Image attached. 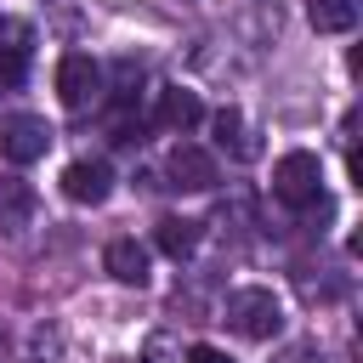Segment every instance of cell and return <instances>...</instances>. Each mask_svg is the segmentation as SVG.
Listing matches in <instances>:
<instances>
[{"label": "cell", "instance_id": "1", "mask_svg": "<svg viewBox=\"0 0 363 363\" xmlns=\"http://www.w3.org/2000/svg\"><path fill=\"white\" fill-rule=\"evenodd\" d=\"M227 323H233L244 340H272V335L284 329V301H278L272 289H261V284L233 289V295H227Z\"/></svg>", "mask_w": 363, "mask_h": 363}, {"label": "cell", "instance_id": "2", "mask_svg": "<svg viewBox=\"0 0 363 363\" xmlns=\"http://www.w3.org/2000/svg\"><path fill=\"white\" fill-rule=\"evenodd\" d=\"M272 193H278L289 210H312L318 193H323V164H318V153L289 147V153L272 164Z\"/></svg>", "mask_w": 363, "mask_h": 363}, {"label": "cell", "instance_id": "3", "mask_svg": "<svg viewBox=\"0 0 363 363\" xmlns=\"http://www.w3.org/2000/svg\"><path fill=\"white\" fill-rule=\"evenodd\" d=\"M57 96H62V108L85 113V108L102 96V68H96L85 51H68V57L57 62Z\"/></svg>", "mask_w": 363, "mask_h": 363}, {"label": "cell", "instance_id": "4", "mask_svg": "<svg viewBox=\"0 0 363 363\" xmlns=\"http://www.w3.org/2000/svg\"><path fill=\"white\" fill-rule=\"evenodd\" d=\"M45 147H51V125L40 113H11L0 125V153L11 164H34V159H45Z\"/></svg>", "mask_w": 363, "mask_h": 363}, {"label": "cell", "instance_id": "5", "mask_svg": "<svg viewBox=\"0 0 363 363\" xmlns=\"http://www.w3.org/2000/svg\"><path fill=\"white\" fill-rule=\"evenodd\" d=\"M164 176H170V187H182V193H210V187H216V159H210L204 147H193V142H176L170 159H164Z\"/></svg>", "mask_w": 363, "mask_h": 363}, {"label": "cell", "instance_id": "6", "mask_svg": "<svg viewBox=\"0 0 363 363\" xmlns=\"http://www.w3.org/2000/svg\"><path fill=\"white\" fill-rule=\"evenodd\" d=\"M62 193H68L74 204H102V199L113 193V170H108L102 159H74V164L62 170Z\"/></svg>", "mask_w": 363, "mask_h": 363}, {"label": "cell", "instance_id": "7", "mask_svg": "<svg viewBox=\"0 0 363 363\" xmlns=\"http://www.w3.org/2000/svg\"><path fill=\"white\" fill-rule=\"evenodd\" d=\"M199 119H204L199 91H187V85H164L159 91V108H153V125L159 130H193Z\"/></svg>", "mask_w": 363, "mask_h": 363}, {"label": "cell", "instance_id": "8", "mask_svg": "<svg viewBox=\"0 0 363 363\" xmlns=\"http://www.w3.org/2000/svg\"><path fill=\"white\" fill-rule=\"evenodd\" d=\"M102 267H108L113 284H130V289L147 284V250H142L136 238H113V244L102 250Z\"/></svg>", "mask_w": 363, "mask_h": 363}, {"label": "cell", "instance_id": "9", "mask_svg": "<svg viewBox=\"0 0 363 363\" xmlns=\"http://www.w3.org/2000/svg\"><path fill=\"white\" fill-rule=\"evenodd\" d=\"M28 221H34V187L17 182V176H6L0 182V227L6 233H23Z\"/></svg>", "mask_w": 363, "mask_h": 363}, {"label": "cell", "instance_id": "10", "mask_svg": "<svg viewBox=\"0 0 363 363\" xmlns=\"http://www.w3.org/2000/svg\"><path fill=\"white\" fill-rule=\"evenodd\" d=\"M199 233H204V227H199L193 216H164V221L153 227V244H159L164 255H176V261H182V255H193V250H199Z\"/></svg>", "mask_w": 363, "mask_h": 363}, {"label": "cell", "instance_id": "11", "mask_svg": "<svg viewBox=\"0 0 363 363\" xmlns=\"http://www.w3.org/2000/svg\"><path fill=\"white\" fill-rule=\"evenodd\" d=\"M210 130H216V142H221L233 159H255V136H250V125H244L238 108H221V113L210 119Z\"/></svg>", "mask_w": 363, "mask_h": 363}, {"label": "cell", "instance_id": "12", "mask_svg": "<svg viewBox=\"0 0 363 363\" xmlns=\"http://www.w3.org/2000/svg\"><path fill=\"white\" fill-rule=\"evenodd\" d=\"M306 17L318 34H346L357 28V0H306Z\"/></svg>", "mask_w": 363, "mask_h": 363}, {"label": "cell", "instance_id": "13", "mask_svg": "<svg viewBox=\"0 0 363 363\" xmlns=\"http://www.w3.org/2000/svg\"><path fill=\"white\" fill-rule=\"evenodd\" d=\"M187 363H233V357H227L221 346H204V340H199V346H187Z\"/></svg>", "mask_w": 363, "mask_h": 363}, {"label": "cell", "instance_id": "14", "mask_svg": "<svg viewBox=\"0 0 363 363\" xmlns=\"http://www.w3.org/2000/svg\"><path fill=\"white\" fill-rule=\"evenodd\" d=\"M0 363H6V340H0Z\"/></svg>", "mask_w": 363, "mask_h": 363}]
</instances>
